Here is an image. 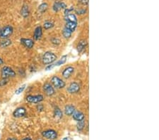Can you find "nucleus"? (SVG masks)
Returning a JSON list of instances; mask_svg holds the SVG:
<instances>
[{
    "mask_svg": "<svg viewBox=\"0 0 159 140\" xmlns=\"http://www.w3.org/2000/svg\"><path fill=\"white\" fill-rule=\"evenodd\" d=\"M57 57L52 52H46L42 56V62L44 64H50L57 60Z\"/></svg>",
    "mask_w": 159,
    "mask_h": 140,
    "instance_id": "f257e3e1",
    "label": "nucleus"
},
{
    "mask_svg": "<svg viewBox=\"0 0 159 140\" xmlns=\"http://www.w3.org/2000/svg\"><path fill=\"white\" fill-rule=\"evenodd\" d=\"M1 76L2 79H7L8 78L10 77H14L16 76V72L11 67L5 66V67H4L1 69Z\"/></svg>",
    "mask_w": 159,
    "mask_h": 140,
    "instance_id": "f03ea898",
    "label": "nucleus"
},
{
    "mask_svg": "<svg viewBox=\"0 0 159 140\" xmlns=\"http://www.w3.org/2000/svg\"><path fill=\"white\" fill-rule=\"evenodd\" d=\"M51 84L54 87H55L56 88H63L65 87L66 84L62 79H60V77L57 76H53L52 78H51Z\"/></svg>",
    "mask_w": 159,
    "mask_h": 140,
    "instance_id": "7ed1b4c3",
    "label": "nucleus"
},
{
    "mask_svg": "<svg viewBox=\"0 0 159 140\" xmlns=\"http://www.w3.org/2000/svg\"><path fill=\"white\" fill-rule=\"evenodd\" d=\"M13 32H14V29H13L12 26L7 25L1 29L0 38H3V39H7L12 35Z\"/></svg>",
    "mask_w": 159,
    "mask_h": 140,
    "instance_id": "20e7f679",
    "label": "nucleus"
},
{
    "mask_svg": "<svg viewBox=\"0 0 159 140\" xmlns=\"http://www.w3.org/2000/svg\"><path fill=\"white\" fill-rule=\"evenodd\" d=\"M42 135L45 139L49 140H54L57 138V133L54 129H48L42 132Z\"/></svg>",
    "mask_w": 159,
    "mask_h": 140,
    "instance_id": "39448f33",
    "label": "nucleus"
},
{
    "mask_svg": "<svg viewBox=\"0 0 159 140\" xmlns=\"http://www.w3.org/2000/svg\"><path fill=\"white\" fill-rule=\"evenodd\" d=\"M44 100V97L42 95H29L26 97V101L30 104H39Z\"/></svg>",
    "mask_w": 159,
    "mask_h": 140,
    "instance_id": "423d86ee",
    "label": "nucleus"
},
{
    "mask_svg": "<svg viewBox=\"0 0 159 140\" xmlns=\"http://www.w3.org/2000/svg\"><path fill=\"white\" fill-rule=\"evenodd\" d=\"M43 91L48 96H52L55 93L54 88L50 83H46L44 84Z\"/></svg>",
    "mask_w": 159,
    "mask_h": 140,
    "instance_id": "0eeeda50",
    "label": "nucleus"
},
{
    "mask_svg": "<svg viewBox=\"0 0 159 140\" xmlns=\"http://www.w3.org/2000/svg\"><path fill=\"white\" fill-rule=\"evenodd\" d=\"M26 114V109L23 107H19L16 109L13 113V115L14 117L20 118V117H24Z\"/></svg>",
    "mask_w": 159,
    "mask_h": 140,
    "instance_id": "6e6552de",
    "label": "nucleus"
},
{
    "mask_svg": "<svg viewBox=\"0 0 159 140\" xmlns=\"http://www.w3.org/2000/svg\"><path fill=\"white\" fill-rule=\"evenodd\" d=\"M80 91V85L76 82H72L67 88V91L70 94H76Z\"/></svg>",
    "mask_w": 159,
    "mask_h": 140,
    "instance_id": "1a4fd4ad",
    "label": "nucleus"
},
{
    "mask_svg": "<svg viewBox=\"0 0 159 140\" xmlns=\"http://www.w3.org/2000/svg\"><path fill=\"white\" fill-rule=\"evenodd\" d=\"M21 43L28 49H31L34 46V42L33 40L29 39V38H21L20 40Z\"/></svg>",
    "mask_w": 159,
    "mask_h": 140,
    "instance_id": "9d476101",
    "label": "nucleus"
},
{
    "mask_svg": "<svg viewBox=\"0 0 159 140\" xmlns=\"http://www.w3.org/2000/svg\"><path fill=\"white\" fill-rule=\"evenodd\" d=\"M52 8L53 10L57 12V11H60L61 9H67V5H66L65 3L63 2V1H57L53 4Z\"/></svg>",
    "mask_w": 159,
    "mask_h": 140,
    "instance_id": "9b49d317",
    "label": "nucleus"
},
{
    "mask_svg": "<svg viewBox=\"0 0 159 140\" xmlns=\"http://www.w3.org/2000/svg\"><path fill=\"white\" fill-rule=\"evenodd\" d=\"M74 72V68L73 67H67L63 70L62 72V76L64 79H69L72 74Z\"/></svg>",
    "mask_w": 159,
    "mask_h": 140,
    "instance_id": "f8f14e48",
    "label": "nucleus"
},
{
    "mask_svg": "<svg viewBox=\"0 0 159 140\" xmlns=\"http://www.w3.org/2000/svg\"><path fill=\"white\" fill-rule=\"evenodd\" d=\"M42 29L41 26H38L35 29L34 33H33V38L35 40H38L42 38Z\"/></svg>",
    "mask_w": 159,
    "mask_h": 140,
    "instance_id": "ddd939ff",
    "label": "nucleus"
},
{
    "mask_svg": "<svg viewBox=\"0 0 159 140\" xmlns=\"http://www.w3.org/2000/svg\"><path fill=\"white\" fill-rule=\"evenodd\" d=\"M73 119L76 121H81L85 118V115L80 111H76L73 113Z\"/></svg>",
    "mask_w": 159,
    "mask_h": 140,
    "instance_id": "4468645a",
    "label": "nucleus"
},
{
    "mask_svg": "<svg viewBox=\"0 0 159 140\" xmlns=\"http://www.w3.org/2000/svg\"><path fill=\"white\" fill-rule=\"evenodd\" d=\"M65 21V28H67V29L70 30L73 33L76 30V27H77V23H75V22L73 21Z\"/></svg>",
    "mask_w": 159,
    "mask_h": 140,
    "instance_id": "2eb2a0df",
    "label": "nucleus"
},
{
    "mask_svg": "<svg viewBox=\"0 0 159 140\" xmlns=\"http://www.w3.org/2000/svg\"><path fill=\"white\" fill-rule=\"evenodd\" d=\"M87 47V42L85 40H81L77 45V50L79 53L82 52Z\"/></svg>",
    "mask_w": 159,
    "mask_h": 140,
    "instance_id": "dca6fc26",
    "label": "nucleus"
},
{
    "mask_svg": "<svg viewBox=\"0 0 159 140\" xmlns=\"http://www.w3.org/2000/svg\"><path fill=\"white\" fill-rule=\"evenodd\" d=\"M75 112V107L73 105H68L65 106L64 108V113L66 115L71 116Z\"/></svg>",
    "mask_w": 159,
    "mask_h": 140,
    "instance_id": "f3484780",
    "label": "nucleus"
},
{
    "mask_svg": "<svg viewBox=\"0 0 159 140\" xmlns=\"http://www.w3.org/2000/svg\"><path fill=\"white\" fill-rule=\"evenodd\" d=\"M29 14H30V11H29L28 6L26 5V4H24V5L22 7L21 9V15L26 19V18L28 17Z\"/></svg>",
    "mask_w": 159,
    "mask_h": 140,
    "instance_id": "a211bd4d",
    "label": "nucleus"
},
{
    "mask_svg": "<svg viewBox=\"0 0 159 140\" xmlns=\"http://www.w3.org/2000/svg\"><path fill=\"white\" fill-rule=\"evenodd\" d=\"M65 21H73L75 22V23H77V17H76V15L74 14H67L65 15Z\"/></svg>",
    "mask_w": 159,
    "mask_h": 140,
    "instance_id": "6ab92c4d",
    "label": "nucleus"
},
{
    "mask_svg": "<svg viewBox=\"0 0 159 140\" xmlns=\"http://www.w3.org/2000/svg\"><path fill=\"white\" fill-rule=\"evenodd\" d=\"M11 44V40L9 39H3L2 40L0 41V46L1 48H7V47L9 46Z\"/></svg>",
    "mask_w": 159,
    "mask_h": 140,
    "instance_id": "aec40b11",
    "label": "nucleus"
},
{
    "mask_svg": "<svg viewBox=\"0 0 159 140\" xmlns=\"http://www.w3.org/2000/svg\"><path fill=\"white\" fill-rule=\"evenodd\" d=\"M67 55L62 56L60 60H58L57 62L54 63V64H53V66H54V67H57V66H60L61 64H64V63L66 62V61H67Z\"/></svg>",
    "mask_w": 159,
    "mask_h": 140,
    "instance_id": "412c9836",
    "label": "nucleus"
},
{
    "mask_svg": "<svg viewBox=\"0 0 159 140\" xmlns=\"http://www.w3.org/2000/svg\"><path fill=\"white\" fill-rule=\"evenodd\" d=\"M72 34V32L70 30H69V29H67V28L65 27L64 28V29H63L62 31V35L64 38H67V39H68V38H71Z\"/></svg>",
    "mask_w": 159,
    "mask_h": 140,
    "instance_id": "4be33fe9",
    "label": "nucleus"
},
{
    "mask_svg": "<svg viewBox=\"0 0 159 140\" xmlns=\"http://www.w3.org/2000/svg\"><path fill=\"white\" fill-rule=\"evenodd\" d=\"M48 8V4L47 3L43 2L38 7V11L40 13H44L45 11H47Z\"/></svg>",
    "mask_w": 159,
    "mask_h": 140,
    "instance_id": "5701e85b",
    "label": "nucleus"
},
{
    "mask_svg": "<svg viewBox=\"0 0 159 140\" xmlns=\"http://www.w3.org/2000/svg\"><path fill=\"white\" fill-rule=\"evenodd\" d=\"M54 116H55L56 117H57V118H61V117H62V110H60L59 107H56V108L54 109Z\"/></svg>",
    "mask_w": 159,
    "mask_h": 140,
    "instance_id": "b1692460",
    "label": "nucleus"
},
{
    "mask_svg": "<svg viewBox=\"0 0 159 140\" xmlns=\"http://www.w3.org/2000/svg\"><path fill=\"white\" fill-rule=\"evenodd\" d=\"M43 27L45 30H48V29H50L54 27V23L52 21H46L44 23Z\"/></svg>",
    "mask_w": 159,
    "mask_h": 140,
    "instance_id": "393cba45",
    "label": "nucleus"
},
{
    "mask_svg": "<svg viewBox=\"0 0 159 140\" xmlns=\"http://www.w3.org/2000/svg\"><path fill=\"white\" fill-rule=\"evenodd\" d=\"M76 127H77V129L79 131L83 130V128L85 127L84 120H81V121H79V122H78L77 125H76Z\"/></svg>",
    "mask_w": 159,
    "mask_h": 140,
    "instance_id": "a878e982",
    "label": "nucleus"
},
{
    "mask_svg": "<svg viewBox=\"0 0 159 140\" xmlns=\"http://www.w3.org/2000/svg\"><path fill=\"white\" fill-rule=\"evenodd\" d=\"M26 84H23V86H20V87L18 88V89L16 90L15 94H17V95H19L20 94H21V93L23 92V91L25 90V88H26Z\"/></svg>",
    "mask_w": 159,
    "mask_h": 140,
    "instance_id": "bb28decb",
    "label": "nucleus"
},
{
    "mask_svg": "<svg viewBox=\"0 0 159 140\" xmlns=\"http://www.w3.org/2000/svg\"><path fill=\"white\" fill-rule=\"evenodd\" d=\"M76 13L79 15H82V14H85L86 13V9H80L79 10H76Z\"/></svg>",
    "mask_w": 159,
    "mask_h": 140,
    "instance_id": "cd10ccee",
    "label": "nucleus"
},
{
    "mask_svg": "<svg viewBox=\"0 0 159 140\" xmlns=\"http://www.w3.org/2000/svg\"><path fill=\"white\" fill-rule=\"evenodd\" d=\"M51 41H52V42L54 44V45H60V40L58 39V38H54L51 40Z\"/></svg>",
    "mask_w": 159,
    "mask_h": 140,
    "instance_id": "c85d7f7f",
    "label": "nucleus"
},
{
    "mask_svg": "<svg viewBox=\"0 0 159 140\" xmlns=\"http://www.w3.org/2000/svg\"><path fill=\"white\" fill-rule=\"evenodd\" d=\"M7 83H8V79H2V80H0V87L5 86Z\"/></svg>",
    "mask_w": 159,
    "mask_h": 140,
    "instance_id": "c756f323",
    "label": "nucleus"
},
{
    "mask_svg": "<svg viewBox=\"0 0 159 140\" xmlns=\"http://www.w3.org/2000/svg\"><path fill=\"white\" fill-rule=\"evenodd\" d=\"M79 4H82V5H88V0H78Z\"/></svg>",
    "mask_w": 159,
    "mask_h": 140,
    "instance_id": "7c9ffc66",
    "label": "nucleus"
},
{
    "mask_svg": "<svg viewBox=\"0 0 159 140\" xmlns=\"http://www.w3.org/2000/svg\"><path fill=\"white\" fill-rule=\"evenodd\" d=\"M37 109H38V110L39 112L42 111V110H43V105L42 104H39V105H38V106H37Z\"/></svg>",
    "mask_w": 159,
    "mask_h": 140,
    "instance_id": "2f4dec72",
    "label": "nucleus"
},
{
    "mask_svg": "<svg viewBox=\"0 0 159 140\" xmlns=\"http://www.w3.org/2000/svg\"><path fill=\"white\" fill-rule=\"evenodd\" d=\"M53 68H54V66H53V64H49L48 67H46V68H45V70L49 71V70H51Z\"/></svg>",
    "mask_w": 159,
    "mask_h": 140,
    "instance_id": "473e14b6",
    "label": "nucleus"
},
{
    "mask_svg": "<svg viewBox=\"0 0 159 140\" xmlns=\"http://www.w3.org/2000/svg\"><path fill=\"white\" fill-rule=\"evenodd\" d=\"M4 64V61H3L2 59L0 57V65H1V64Z\"/></svg>",
    "mask_w": 159,
    "mask_h": 140,
    "instance_id": "72a5a7b5",
    "label": "nucleus"
},
{
    "mask_svg": "<svg viewBox=\"0 0 159 140\" xmlns=\"http://www.w3.org/2000/svg\"><path fill=\"white\" fill-rule=\"evenodd\" d=\"M23 140H32V139L30 137H26L24 139H23Z\"/></svg>",
    "mask_w": 159,
    "mask_h": 140,
    "instance_id": "f704fd0d",
    "label": "nucleus"
},
{
    "mask_svg": "<svg viewBox=\"0 0 159 140\" xmlns=\"http://www.w3.org/2000/svg\"><path fill=\"white\" fill-rule=\"evenodd\" d=\"M7 140H17V139H14V138H8V139Z\"/></svg>",
    "mask_w": 159,
    "mask_h": 140,
    "instance_id": "c9c22d12",
    "label": "nucleus"
},
{
    "mask_svg": "<svg viewBox=\"0 0 159 140\" xmlns=\"http://www.w3.org/2000/svg\"><path fill=\"white\" fill-rule=\"evenodd\" d=\"M62 140H69V138L68 137H64Z\"/></svg>",
    "mask_w": 159,
    "mask_h": 140,
    "instance_id": "e433bc0d",
    "label": "nucleus"
},
{
    "mask_svg": "<svg viewBox=\"0 0 159 140\" xmlns=\"http://www.w3.org/2000/svg\"><path fill=\"white\" fill-rule=\"evenodd\" d=\"M1 29H0V35H1Z\"/></svg>",
    "mask_w": 159,
    "mask_h": 140,
    "instance_id": "4c0bfd02",
    "label": "nucleus"
}]
</instances>
